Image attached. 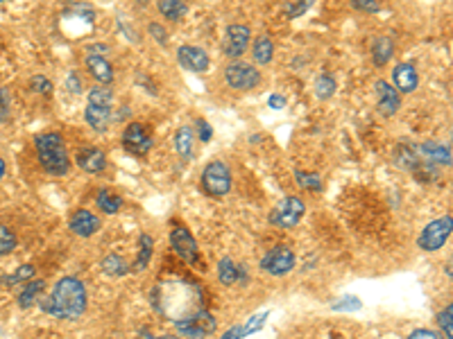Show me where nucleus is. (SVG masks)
<instances>
[{
    "label": "nucleus",
    "mask_w": 453,
    "mask_h": 339,
    "mask_svg": "<svg viewBox=\"0 0 453 339\" xmlns=\"http://www.w3.org/2000/svg\"><path fill=\"white\" fill-rule=\"evenodd\" d=\"M100 267H103V272L107 276H125L129 272V265L120 258L118 253H109L107 258L100 262Z\"/></svg>",
    "instance_id": "nucleus-25"
},
{
    "label": "nucleus",
    "mask_w": 453,
    "mask_h": 339,
    "mask_svg": "<svg viewBox=\"0 0 453 339\" xmlns=\"http://www.w3.org/2000/svg\"><path fill=\"white\" fill-rule=\"evenodd\" d=\"M138 244H140V249H138V258H136V262H134V270H136V272L145 270L147 262H150V258H152V249H155V242H152V238H150L147 233L140 235Z\"/></svg>",
    "instance_id": "nucleus-27"
},
{
    "label": "nucleus",
    "mask_w": 453,
    "mask_h": 339,
    "mask_svg": "<svg viewBox=\"0 0 453 339\" xmlns=\"http://www.w3.org/2000/svg\"><path fill=\"white\" fill-rule=\"evenodd\" d=\"M417 154H421L428 163H435V166H451V149L442 142H424L417 147Z\"/></svg>",
    "instance_id": "nucleus-17"
},
{
    "label": "nucleus",
    "mask_w": 453,
    "mask_h": 339,
    "mask_svg": "<svg viewBox=\"0 0 453 339\" xmlns=\"http://www.w3.org/2000/svg\"><path fill=\"white\" fill-rule=\"evenodd\" d=\"M202 188L211 194V197H225L231 190V172L223 161H214L204 168Z\"/></svg>",
    "instance_id": "nucleus-5"
},
{
    "label": "nucleus",
    "mask_w": 453,
    "mask_h": 339,
    "mask_svg": "<svg viewBox=\"0 0 453 339\" xmlns=\"http://www.w3.org/2000/svg\"><path fill=\"white\" fill-rule=\"evenodd\" d=\"M336 88H338L336 79L331 77L329 73H322V75L315 79V95H317L320 100H329L331 95L336 93Z\"/></svg>",
    "instance_id": "nucleus-29"
},
{
    "label": "nucleus",
    "mask_w": 453,
    "mask_h": 339,
    "mask_svg": "<svg viewBox=\"0 0 453 339\" xmlns=\"http://www.w3.org/2000/svg\"><path fill=\"white\" fill-rule=\"evenodd\" d=\"M195 127H197V136H199V140H202V142H209L211 138H214V127H211L204 118H197Z\"/></svg>",
    "instance_id": "nucleus-35"
},
{
    "label": "nucleus",
    "mask_w": 453,
    "mask_h": 339,
    "mask_svg": "<svg viewBox=\"0 0 453 339\" xmlns=\"http://www.w3.org/2000/svg\"><path fill=\"white\" fill-rule=\"evenodd\" d=\"M408 339H438V335L433 333V331H426V328H419V331L410 333Z\"/></svg>",
    "instance_id": "nucleus-43"
},
{
    "label": "nucleus",
    "mask_w": 453,
    "mask_h": 339,
    "mask_svg": "<svg viewBox=\"0 0 453 339\" xmlns=\"http://www.w3.org/2000/svg\"><path fill=\"white\" fill-rule=\"evenodd\" d=\"M86 68L100 84H112L114 81V68L103 55H88L86 57Z\"/></svg>",
    "instance_id": "nucleus-18"
},
{
    "label": "nucleus",
    "mask_w": 453,
    "mask_h": 339,
    "mask_svg": "<svg viewBox=\"0 0 453 339\" xmlns=\"http://www.w3.org/2000/svg\"><path fill=\"white\" fill-rule=\"evenodd\" d=\"M362 303L358 301V299H354V296H345L342 301H338L336 305H334V310H358Z\"/></svg>",
    "instance_id": "nucleus-40"
},
{
    "label": "nucleus",
    "mask_w": 453,
    "mask_h": 339,
    "mask_svg": "<svg viewBox=\"0 0 453 339\" xmlns=\"http://www.w3.org/2000/svg\"><path fill=\"white\" fill-rule=\"evenodd\" d=\"M41 310L57 317V319L75 321L86 312V287L75 276H64L57 281L55 290L48 299L41 301Z\"/></svg>",
    "instance_id": "nucleus-1"
},
{
    "label": "nucleus",
    "mask_w": 453,
    "mask_h": 339,
    "mask_svg": "<svg viewBox=\"0 0 453 339\" xmlns=\"http://www.w3.org/2000/svg\"><path fill=\"white\" fill-rule=\"evenodd\" d=\"M354 9H360V12H379L381 5L376 3V0H354Z\"/></svg>",
    "instance_id": "nucleus-41"
},
{
    "label": "nucleus",
    "mask_w": 453,
    "mask_h": 339,
    "mask_svg": "<svg viewBox=\"0 0 453 339\" xmlns=\"http://www.w3.org/2000/svg\"><path fill=\"white\" fill-rule=\"evenodd\" d=\"M98 206L103 213L107 215H114L120 211V206H123V199L118 197V194H112L109 190H100L98 192Z\"/></svg>",
    "instance_id": "nucleus-28"
},
{
    "label": "nucleus",
    "mask_w": 453,
    "mask_h": 339,
    "mask_svg": "<svg viewBox=\"0 0 453 339\" xmlns=\"http://www.w3.org/2000/svg\"><path fill=\"white\" fill-rule=\"evenodd\" d=\"M225 79L236 91H251L258 86L261 73L256 70V66L247 64V61H234V64L225 68Z\"/></svg>",
    "instance_id": "nucleus-6"
},
{
    "label": "nucleus",
    "mask_w": 453,
    "mask_h": 339,
    "mask_svg": "<svg viewBox=\"0 0 453 339\" xmlns=\"http://www.w3.org/2000/svg\"><path fill=\"white\" fill-rule=\"evenodd\" d=\"M16 233L12 229H7V226L0 224V255H7V253H12L16 249Z\"/></svg>",
    "instance_id": "nucleus-32"
},
{
    "label": "nucleus",
    "mask_w": 453,
    "mask_h": 339,
    "mask_svg": "<svg viewBox=\"0 0 453 339\" xmlns=\"http://www.w3.org/2000/svg\"><path fill=\"white\" fill-rule=\"evenodd\" d=\"M175 328H177V333L186 339H206L209 335L216 333L218 321L211 312L197 310L193 317H186V319L175 321Z\"/></svg>",
    "instance_id": "nucleus-3"
},
{
    "label": "nucleus",
    "mask_w": 453,
    "mask_h": 339,
    "mask_svg": "<svg viewBox=\"0 0 453 339\" xmlns=\"http://www.w3.org/2000/svg\"><path fill=\"white\" fill-rule=\"evenodd\" d=\"M310 7V0H306V3H286L284 5V12H286V16L288 18H297V16H301L306 12V9Z\"/></svg>",
    "instance_id": "nucleus-37"
},
{
    "label": "nucleus",
    "mask_w": 453,
    "mask_h": 339,
    "mask_svg": "<svg viewBox=\"0 0 453 339\" xmlns=\"http://www.w3.org/2000/svg\"><path fill=\"white\" fill-rule=\"evenodd\" d=\"M68 88L73 91V93H82V84H79V79H77L75 73L68 75Z\"/></svg>",
    "instance_id": "nucleus-45"
},
{
    "label": "nucleus",
    "mask_w": 453,
    "mask_h": 339,
    "mask_svg": "<svg viewBox=\"0 0 453 339\" xmlns=\"http://www.w3.org/2000/svg\"><path fill=\"white\" fill-rule=\"evenodd\" d=\"M295 181H297L299 188H306V190H320L322 188V179H320V174H315V172L297 170L295 172Z\"/></svg>",
    "instance_id": "nucleus-31"
},
{
    "label": "nucleus",
    "mask_w": 453,
    "mask_h": 339,
    "mask_svg": "<svg viewBox=\"0 0 453 339\" xmlns=\"http://www.w3.org/2000/svg\"><path fill=\"white\" fill-rule=\"evenodd\" d=\"M218 279L223 285H236L238 283V265L231 258H223L218 262Z\"/></svg>",
    "instance_id": "nucleus-26"
},
{
    "label": "nucleus",
    "mask_w": 453,
    "mask_h": 339,
    "mask_svg": "<svg viewBox=\"0 0 453 339\" xmlns=\"http://www.w3.org/2000/svg\"><path fill=\"white\" fill-rule=\"evenodd\" d=\"M251 55H254L256 64H270L272 55H275V46H272V39L270 36H258L251 46Z\"/></svg>",
    "instance_id": "nucleus-23"
},
{
    "label": "nucleus",
    "mask_w": 453,
    "mask_h": 339,
    "mask_svg": "<svg viewBox=\"0 0 453 339\" xmlns=\"http://www.w3.org/2000/svg\"><path fill=\"white\" fill-rule=\"evenodd\" d=\"M451 231H453V222L449 215L433 220L431 224L424 226V231L419 235V249H424V251L442 249V246L447 244V240L451 238Z\"/></svg>",
    "instance_id": "nucleus-4"
},
{
    "label": "nucleus",
    "mask_w": 453,
    "mask_h": 339,
    "mask_svg": "<svg viewBox=\"0 0 453 339\" xmlns=\"http://www.w3.org/2000/svg\"><path fill=\"white\" fill-rule=\"evenodd\" d=\"M150 34H157V36H159V39H157L159 44H161V46H166L168 34H166V29L161 27V25H150Z\"/></svg>",
    "instance_id": "nucleus-44"
},
{
    "label": "nucleus",
    "mask_w": 453,
    "mask_h": 339,
    "mask_svg": "<svg viewBox=\"0 0 453 339\" xmlns=\"http://www.w3.org/2000/svg\"><path fill=\"white\" fill-rule=\"evenodd\" d=\"M392 53H395V44H392L390 36H379L372 46V59H374L376 66H386Z\"/></svg>",
    "instance_id": "nucleus-22"
},
{
    "label": "nucleus",
    "mask_w": 453,
    "mask_h": 339,
    "mask_svg": "<svg viewBox=\"0 0 453 339\" xmlns=\"http://www.w3.org/2000/svg\"><path fill=\"white\" fill-rule=\"evenodd\" d=\"M265 319H268V312H263V314H256V317H251V319L247 321V326H243V328H245V337H247V335H254V333H258L261 328H263Z\"/></svg>",
    "instance_id": "nucleus-36"
},
{
    "label": "nucleus",
    "mask_w": 453,
    "mask_h": 339,
    "mask_svg": "<svg viewBox=\"0 0 453 339\" xmlns=\"http://www.w3.org/2000/svg\"><path fill=\"white\" fill-rule=\"evenodd\" d=\"M438 324L445 328V333H447V339L453 337V307H445L440 314H438Z\"/></svg>",
    "instance_id": "nucleus-34"
},
{
    "label": "nucleus",
    "mask_w": 453,
    "mask_h": 339,
    "mask_svg": "<svg viewBox=\"0 0 453 339\" xmlns=\"http://www.w3.org/2000/svg\"><path fill=\"white\" fill-rule=\"evenodd\" d=\"M249 39H251V32H249L247 25H229L227 32H225L223 50L227 53V57L238 59L247 50Z\"/></svg>",
    "instance_id": "nucleus-11"
},
{
    "label": "nucleus",
    "mask_w": 453,
    "mask_h": 339,
    "mask_svg": "<svg viewBox=\"0 0 453 339\" xmlns=\"http://www.w3.org/2000/svg\"><path fill=\"white\" fill-rule=\"evenodd\" d=\"M193 145H195V129L193 127H179L175 136V147L181 159L193 157Z\"/></svg>",
    "instance_id": "nucleus-20"
},
{
    "label": "nucleus",
    "mask_w": 453,
    "mask_h": 339,
    "mask_svg": "<svg viewBox=\"0 0 453 339\" xmlns=\"http://www.w3.org/2000/svg\"><path fill=\"white\" fill-rule=\"evenodd\" d=\"M32 88L37 91V93L46 95V93H50V91H53V84H50V79H46L44 75H34L32 77Z\"/></svg>",
    "instance_id": "nucleus-39"
},
{
    "label": "nucleus",
    "mask_w": 453,
    "mask_h": 339,
    "mask_svg": "<svg viewBox=\"0 0 453 339\" xmlns=\"http://www.w3.org/2000/svg\"><path fill=\"white\" fill-rule=\"evenodd\" d=\"M304 213H306V204L299 197H286L270 213V222L275 226H281V229H293L304 218Z\"/></svg>",
    "instance_id": "nucleus-7"
},
{
    "label": "nucleus",
    "mask_w": 453,
    "mask_h": 339,
    "mask_svg": "<svg viewBox=\"0 0 453 339\" xmlns=\"http://www.w3.org/2000/svg\"><path fill=\"white\" fill-rule=\"evenodd\" d=\"M77 166L82 168L84 172H88V174H98V172H103L107 168V157H105V152L100 147L88 145L84 149H79Z\"/></svg>",
    "instance_id": "nucleus-15"
},
{
    "label": "nucleus",
    "mask_w": 453,
    "mask_h": 339,
    "mask_svg": "<svg viewBox=\"0 0 453 339\" xmlns=\"http://www.w3.org/2000/svg\"><path fill=\"white\" fill-rule=\"evenodd\" d=\"M46 290V283L44 281H29L25 287H23V292L18 294V307H23V310H29L37 301H39V296L44 294Z\"/></svg>",
    "instance_id": "nucleus-21"
},
{
    "label": "nucleus",
    "mask_w": 453,
    "mask_h": 339,
    "mask_svg": "<svg viewBox=\"0 0 453 339\" xmlns=\"http://www.w3.org/2000/svg\"><path fill=\"white\" fill-rule=\"evenodd\" d=\"M34 147H37V157L41 168L53 174V177H62V174L68 172L70 168V161L66 157V145H64V138L59 136L55 131H48V133H39L34 138Z\"/></svg>",
    "instance_id": "nucleus-2"
},
{
    "label": "nucleus",
    "mask_w": 453,
    "mask_h": 339,
    "mask_svg": "<svg viewBox=\"0 0 453 339\" xmlns=\"http://www.w3.org/2000/svg\"><path fill=\"white\" fill-rule=\"evenodd\" d=\"M112 102H114V93L105 86H96L91 88L88 93V105L93 107H105V109H112Z\"/></svg>",
    "instance_id": "nucleus-30"
},
{
    "label": "nucleus",
    "mask_w": 453,
    "mask_h": 339,
    "mask_svg": "<svg viewBox=\"0 0 453 339\" xmlns=\"http://www.w3.org/2000/svg\"><path fill=\"white\" fill-rule=\"evenodd\" d=\"M268 105H270L272 109H281V107H284V105H286V100H284V98H281V95H277V93H275V95H270Z\"/></svg>",
    "instance_id": "nucleus-47"
},
{
    "label": "nucleus",
    "mask_w": 453,
    "mask_h": 339,
    "mask_svg": "<svg viewBox=\"0 0 453 339\" xmlns=\"http://www.w3.org/2000/svg\"><path fill=\"white\" fill-rule=\"evenodd\" d=\"M98 229H100V220L91 211L79 208L70 215V231L79 235V238H91Z\"/></svg>",
    "instance_id": "nucleus-14"
},
{
    "label": "nucleus",
    "mask_w": 453,
    "mask_h": 339,
    "mask_svg": "<svg viewBox=\"0 0 453 339\" xmlns=\"http://www.w3.org/2000/svg\"><path fill=\"white\" fill-rule=\"evenodd\" d=\"M177 59H179L181 66H184L186 70H193V73H204V70H209V66H211L209 55L197 46H181L177 50Z\"/></svg>",
    "instance_id": "nucleus-12"
},
{
    "label": "nucleus",
    "mask_w": 453,
    "mask_h": 339,
    "mask_svg": "<svg viewBox=\"0 0 453 339\" xmlns=\"http://www.w3.org/2000/svg\"><path fill=\"white\" fill-rule=\"evenodd\" d=\"M392 79H395V86L401 93H412L419 84V75L412 64H399L392 70Z\"/></svg>",
    "instance_id": "nucleus-16"
},
{
    "label": "nucleus",
    "mask_w": 453,
    "mask_h": 339,
    "mask_svg": "<svg viewBox=\"0 0 453 339\" xmlns=\"http://www.w3.org/2000/svg\"><path fill=\"white\" fill-rule=\"evenodd\" d=\"M3 177H5V161L0 159V179H3Z\"/></svg>",
    "instance_id": "nucleus-48"
},
{
    "label": "nucleus",
    "mask_w": 453,
    "mask_h": 339,
    "mask_svg": "<svg viewBox=\"0 0 453 339\" xmlns=\"http://www.w3.org/2000/svg\"><path fill=\"white\" fill-rule=\"evenodd\" d=\"M152 145H155V140H152V136H150L143 125L132 122V125L125 127V131H123V147L129 154L143 157V154H147L150 149H152Z\"/></svg>",
    "instance_id": "nucleus-9"
},
{
    "label": "nucleus",
    "mask_w": 453,
    "mask_h": 339,
    "mask_svg": "<svg viewBox=\"0 0 453 339\" xmlns=\"http://www.w3.org/2000/svg\"><path fill=\"white\" fill-rule=\"evenodd\" d=\"M138 339H179V337H175V335H150L147 331H140Z\"/></svg>",
    "instance_id": "nucleus-46"
},
{
    "label": "nucleus",
    "mask_w": 453,
    "mask_h": 339,
    "mask_svg": "<svg viewBox=\"0 0 453 339\" xmlns=\"http://www.w3.org/2000/svg\"><path fill=\"white\" fill-rule=\"evenodd\" d=\"M261 270L270 276H286L295 267V253L288 246H275L261 258Z\"/></svg>",
    "instance_id": "nucleus-8"
},
{
    "label": "nucleus",
    "mask_w": 453,
    "mask_h": 339,
    "mask_svg": "<svg viewBox=\"0 0 453 339\" xmlns=\"http://www.w3.org/2000/svg\"><path fill=\"white\" fill-rule=\"evenodd\" d=\"M170 246H173V251L179 255L181 260H186L190 265L197 260V242L186 226L177 224L175 229L170 231Z\"/></svg>",
    "instance_id": "nucleus-10"
},
{
    "label": "nucleus",
    "mask_w": 453,
    "mask_h": 339,
    "mask_svg": "<svg viewBox=\"0 0 453 339\" xmlns=\"http://www.w3.org/2000/svg\"><path fill=\"white\" fill-rule=\"evenodd\" d=\"M374 91H376V107L381 116H395L401 107V98L397 93V88L390 86L388 81H376Z\"/></svg>",
    "instance_id": "nucleus-13"
},
{
    "label": "nucleus",
    "mask_w": 453,
    "mask_h": 339,
    "mask_svg": "<svg viewBox=\"0 0 453 339\" xmlns=\"http://www.w3.org/2000/svg\"><path fill=\"white\" fill-rule=\"evenodd\" d=\"M32 276H34V267L32 265H21L12 276H5L3 285H16V283H23V281L27 283Z\"/></svg>",
    "instance_id": "nucleus-33"
},
{
    "label": "nucleus",
    "mask_w": 453,
    "mask_h": 339,
    "mask_svg": "<svg viewBox=\"0 0 453 339\" xmlns=\"http://www.w3.org/2000/svg\"><path fill=\"white\" fill-rule=\"evenodd\" d=\"M159 12L164 14L168 20H179V18L186 16L188 7H186V3H181V0H161Z\"/></svg>",
    "instance_id": "nucleus-24"
},
{
    "label": "nucleus",
    "mask_w": 453,
    "mask_h": 339,
    "mask_svg": "<svg viewBox=\"0 0 453 339\" xmlns=\"http://www.w3.org/2000/svg\"><path fill=\"white\" fill-rule=\"evenodd\" d=\"M245 337V328L243 326H234L223 335V339H243Z\"/></svg>",
    "instance_id": "nucleus-42"
},
{
    "label": "nucleus",
    "mask_w": 453,
    "mask_h": 339,
    "mask_svg": "<svg viewBox=\"0 0 453 339\" xmlns=\"http://www.w3.org/2000/svg\"><path fill=\"white\" fill-rule=\"evenodd\" d=\"M9 113H12V107H9V95H7V91L0 86V125L9 120Z\"/></svg>",
    "instance_id": "nucleus-38"
},
{
    "label": "nucleus",
    "mask_w": 453,
    "mask_h": 339,
    "mask_svg": "<svg viewBox=\"0 0 453 339\" xmlns=\"http://www.w3.org/2000/svg\"><path fill=\"white\" fill-rule=\"evenodd\" d=\"M84 118H86V122H88V125L93 127L96 131H107V127L114 122V113H112V109L88 105L86 111H84Z\"/></svg>",
    "instance_id": "nucleus-19"
}]
</instances>
